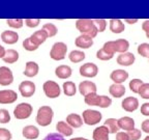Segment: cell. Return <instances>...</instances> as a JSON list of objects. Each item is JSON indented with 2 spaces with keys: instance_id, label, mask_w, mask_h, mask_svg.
Returning <instances> with one entry per match:
<instances>
[{
  "instance_id": "obj_6",
  "label": "cell",
  "mask_w": 149,
  "mask_h": 140,
  "mask_svg": "<svg viewBox=\"0 0 149 140\" xmlns=\"http://www.w3.org/2000/svg\"><path fill=\"white\" fill-rule=\"evenodd\" d=\"M32 113V106H30L27 103H21L19 104L14 110L15 117L18 119L28 118Z\"/></svg>"
},
{
  "instance_id": "obj_2",
  "label": "cell",
  "mask_w": 149,
  "mask_h": 140,
  "mask_svg": "<svg viewBox=\"0 0 149 140\" xmlns=\"http://www.w3.org/2000/svg\"><path fill=\"white\" fill-rule=\"evenodd\" d=\"M128 47H130V43L124 38H120L117 41H112V42H107L102 49L107 51L108 53L113 54L114 55L115 52H120L121 54L125 53V51H127Z\"/></svg>"
},
{
  "instance_id": "obj_30",
  "label": "cell",
  "mask_w": 149,
  "mask_h": 140,
  "mask_svg": "<svg viewBox=\"0 0 149 140\" xmlns=\"http://www.w3.org/2000/svg\"><path fill=\"white\" fill-rule=\"evenodd\" d=\"M104 126L108 129L109 133L114 134V133H117V132L119 131V127H118V124H117V120H116V119H114V118L107 119V120L105 121Z\"/></svg>"
},
{
  "instance_id": "obj_31",
  "label": "cell",
  "mask_w": 149,
  "mask_h": 140,
  "mask_svg": "<svg viewBox=\"0 0 149 140\" xmlns=\"http://www.w3.org/2000/svg\"><path fill=\"white\" fill-rule=\"evenodd\" d=\"M63 91L68 97L74 96L76 91H77V88H76V85H74V82H65L63 84Z\"/></svg>"
},
{
  "instance_id": "obj_4",
  "label": "cell",
  "mask_w": 149,
  "mask_h": 140,
  "mask_svg": "<svg viewBox=\"0 0 149 140\" xmlns=\"http://www.w3.org/2000/svg\"><path fill=\"white\" fill-rule=\"evenodd\" d=\"M52 118H53V110L49 106H42L38 109L36 115V123L40 126L46 127L51 124Z\"/></svg>"
},
{
  "instance_id": "obj_41",
  "label": "cell",
  "mask_w": 149,
  "mask_h": 140,
  "mask_svg": "<svg viewBox=\"0 0 149 140\" xmlns=\"http://www.w3.org/2000/svg\"><path fill=\"white\" fill-rule=\"evenodd\" d=\"M23 47L24 49L27 50V51H34V50H36L38 47L35 46L34 44H33L32 42H31L30 37H28V38H26V40H24L23 42Z\"/></svg>"
},
{
  "instance_id": "obj_21",
  "label": "cell",
  "mask_w": 149,
  "mask_h": 140,
  "mask_svg": "<svg viewBox=\"0 0 149 140\" xmlns=\"http://www.w3.org/2000/svg\"><path fill=\"white\" fill-rule=\"evenodd\" d=\"M47 37H48L47 33L42 29V30L35 31V32L30 36V40H31V42H32L33 44L35 45V46L38 47L40 44H42V43H44L45 41L47 40Z\"/></svg>"
},
{
  "instance_id": "obj_52",
  "label": "cell",
  "mask_w": 149,
  "mask_h": 140,
  "mask_svg": "<svg viewBox=\"0 0 149 140\" xmlns=\"http://www.w3.org/2000/svg\"><path fill=\"white\" fill-rule=\"evenodd\" d=\"M70 140H88V139H85V138H82V137H78V138H74V139H70Z\"/></svg>"
},
{
  "instance_id": "obj_25",
  "label": "cell",
  "mask_w": 149,
  "mask_h": 140,
  "mask_svg": "<svg viewBox=\"0 0 149 140\" xmlns=\"http://www.w3.org/2000/svg\"><path fill=\"white\" fill-rule=\"evenodd\" d=\"M110 29H111L112 32L120 33L122 31H124L125 27H124V24L120 20H118V19H112V20H110Z\"/></svg>"
},
{
  "instance_id": "obj_54",
  "label": "cell",
  "mask_w": 149,
  "mask_h": 140,
  "mask_svg": "<svg viewBox=\"0 0 149 140\" xmlns=\"http://www.w3.org/2000/svg\"><path fill=\"white\" fill-rule=\"evenodd\" d=\"M147 35V37H148V38H149V33H148V34H146Z\"/></svg>"
},
{
  "instance_id": "obj_27",
  "label": "cell",
  "mask_w": 149,
  "mask_h": 140,
  "mask_svg": "<svg viewBox=\"0 0 149 140\" xmlns=\"http://www.w3.org/2000/svg\"><path fill=\"white\" fill-rule=\"evenodd\" d=\"M66 121H68V126L72 127V128H80L83 125L81 116L78 114H70L66 117Z\"/></svg>"
},
{
  "instance_id": "obj_44",
  "label": "cell",
  "mask_w": 149,
  "mask_h": 140,
  "mask_svg": "<svg viewBox=\"0 0 149 140\" xmlns=\"http://www.w3.org/2000/svg\"><path fill=\"white\" fill-rule=\"evenodd\" d=\"M40 23V19H26L25 20V24L28 27H31V28L36 27Z\"/></svg>"
},
{
  "instance_id": "obj_48",
  "label": "cell",
  "mask_w": 149,
  "mask_h": 140,
  "mask_svg": "<svg viewBox=\"0 0 149 140\" xmlns=\"http://www.w3.org/2000/svg\"><path fill=\"white\" fill-rule=\"evenodd\" d=\"M142 130L144 131L145 133H149V119H146V120L143 121Z\"/></svg>"
},
{
  "instance_id": "obj_49",
  "label": "cell",
  "mask_w": 149,
  "mask_h": 140,
  "mask_svg": "<svg viewBox=\"0 0 149 140\" xmlns=\"http://www.w3.org/2000/svg\"><path fill=\"white\" fill-rule=\"evenodd\" d=\"M142 28H143V30L146 32V34H148L149 33V20H146V21L143 23Z\"/></svg>"
},
{
  "instance_id": "obj_53",
  "label": "cell",
  "mask_w": 149,
  "mask_h": 140,
  "mask_svg": "<svg viewBox=\"0 0 149 140\" xmlns=\"http://www.w3.org/2000/svg\"><path fill=\"white\" fill-rule=\"evenodd\" d=\"M144 140H149V136H147V137L146 138H145V139Z\"/></svg>"
},
{
  "instance_id": "obj_38",
  "label": "cell",
  "mask_w": 149,
  "mask_h": 140,
  "mask_svg": "<svg viewBox=\"0 0 149 140\" xmlns=\"http://www.w3.org/2000/svg\"><path fill=\"white\" fill-rule=\"evenodd\" d=\"M138 53L141 56L144 57H148L149 58V44H142L138 47Z\"/></svg>"
},
{
  "instance_id": "obj_16",
  "label": "cell",
  "mask_w": 149,
  "mask_h": 140,
  "mask_svg": "<svg viewBox=\"0 0 149 140\" xmlns=\"http://www.w3.org/2000/svg\"><path fill=\"white\" fill-rule=\"evenodd\" d=\"M128 78V73L123 70H115L112 72L111 79L115 82V84H121Z\"/></svg>"
},
{
  "instance_id": "obj_5",
  "label": "cell",
  "mask_w": 149,
  "mask_h": 140,
  "mask_svg": "<svg viewBox=\"0 0 149 140\" xmlns=\"http://www.w3.org/2000/svg\"><path fill=\"white\" fill-rule=\"evenodd\" d=\"M66 51H68V47L64 43H56L52 47L50 56L54 60H62L66 55Z\"/></svg>"
},
{
  "instance_id": "obj_8",
  "label": "cell",
  "mask_w": 149,
  "mask_h": 140,
  "mask_svg": "<svg viewBox=\"0 0 149 140\" xmlns=\"http://www.w3.org/2000/svg\"><path fill=\"white\" fill-rule=\"evenodd\" d=\"M44 91L46 93V96L50 99H54L59 97L60 94V87L56 82L54 81H47L44 83Z\"/></svg>"
},
{
  "instance_id": "obj_42",
  "label": "cell",
  "mask_w": 149,
  "mask_h": 140,
  "mask_svg": "<svg viewBox=\"0 0 149 140\" xmlns=\"http://www.w3.org/2000/svg\"><path fill=\"white\" fill-rule=\"evenodd\" d=\"M10 120V115L8 111L5 109H0V123L1 124H6Z\"/></svg>"
},
{
  "instance_id": "obj_51",
  "label": "cell",
  "mask_w": 149,
  "mask_h": 140,
  "mask_svg": "<svg viewBox=\"0 0 149 140\" xmlns=\"http://www.w3.org/2000/svg\"><path fill=\"white\" fill-rule=\"evenodd\" d=\"M137 21H138L137 19H133V20H130V19H125V22H127V23H130V24H135Z\"/></svg>"
},
{
  "instance_id": "obj_47",
  "label": "cell",
  "mask_w": 149,
  "mask_h": 140,
  "mask_svg": "<svg viewBox=\"0 0 149 140\" xmlns=\"http://www.w3.org/2000/svg\"><path fill=\"white\" fill-rule=\"evenodd\" d=\"M116 140H130V138L124 132H118L116 135Z\"/></svg>"
},
{
  "instance_id": "obj_3",
  "label": "cell",
  "mask_w": 149,
  "mask_h": 140,
  "mask_svg": "<svg viewBox=\"0 0 149 140\" xmlns=\"http://www.w3.org/2000/svg\"><path fill=\"white\" fill-rule=\"evenodd\" d=\"M85 103L89 106L107 108L112 104V100L106 96H97L96 93H91L85 97Z\"/></svg>"
},
{
  "instance_id": "obj_10",
  "label": "cell",
  "mask_w": 149,
  "mask_h": 140,
  "mask_svg": "<svg viewBox=\"0 0 149 140\" xmlns=\"http://www.w3.org/2000/svg\"><path fill=\"white\" fill-rule=\"evenodd\" d=\"M98 72V69L94 63H85L83 64L80 68V74L84 77H89V78H92V77H95L96 75H97Z\"/></svg>"
},
{
  "instance_id": "obj_15",
  "label": "cell",
  "mask_w": 149,
  "mask_h": 140,
  "mask_svg": "<svg viewBox=\"0 0 149 140\" xmlns=\"http://www.w3.org/2000/svg\"><path fill=\"white\" fill-rule=\"evenodd\" d=\"M1 40L5 43V44L8 45H13L16 44L19 40V35L17 32L15 31H10V30H5L1 33Z\"/></svg>"
},
{
  "instance_id": "obj_37",
  "label": "cell",
  "mask_w": 149,
  "mask_h": 140,
  "mask_svg": "<svg viewBox=\"0 0 149 140\" xmlns=\"http://www.w3.org/2000/svg\"><path fill=\"white\" fill-rule=\"evenodd\" d=\"M23 20L22 19H7L6 23L13 28H21L23 26Z\"/></svg>"
},
{
  "instance_id": "obj_1",
  "label": "cell",
  "mask_w": 149,
  "mask_h": 140,
  "mask_svg": "<svg viewBox=\"0 0 149 140\" xmlns=\"http://www.w3.org/2000/svg\"><path fill=\"white\" fill-rule=\"evenodd\" d=\"M76 27L83 35H87L91 38L95 37L96 34H97V30H96V27L94 26L93 20L80 19L76 22Z\"/></svg>"
},
{
  "instance_id": "obj_18",
  "label": "cell",
  "mask_w": 149,
  "mask_h": 140,
  "mask_svg": "<svg viewBox=\"0 0 149 140\" xmlns=\"http://www.w3.org/2000/svg\"><path fill=\"white\" fill-rule=\"evenodd\" d=\"M117 124H118L119 129H123L125 131H130L135 129V121L133 118L130 117H121L120 119L117 120Z\"/></svg>"
},
{
  "instance_id": "obj_35",
  "label": "cell",
  "mask_w": 149,
  "mask_h": 140,
  "mask_svg": "<svg viewBox=\"0 0 149 140\" xmlns=\"http://www.w3.org/2000/svg\"><path fill=\"white\" fill-rule=\"evenodd\" d=\"M93 23H94V26L96 27L97 32H102V31L106 29V26H107V22H106V20H102V19H96V20H93Z\"/></svg>"
},
{
  "instance_id": "obj_17",
  "label": "cell",
  "mask_w": 149,
  "mask_h": 140,
  "mask_svg": "<svg viewBox=\"0 0 149 140\" xmlns=\"http://www.w3.org/2000/svg\"><path fill=\"white\" fill-rule=\"evenodd\" d=\"M135 55H134L133 53H122L120 54V55L118 56V58H117V62H118V64L120 65H125V66H127V65H130L133 64L134 62H135Z\"/></svg>"
},
{
  "instance_id": "obj_43",
  "label": "cell",
  "mask_w": 149,
  "mask_h": 140,
  "mask_svg": "<svg viewBox=\"0 0 149 140\" xmlns=\"http://www.w3.org/2000/svg\"><path fill=\"white\" fill-rule=\"evenodd\" d=\"M12 139V134L8 130L1 128L0 129V140H10Z\"/></svg>"
},
{
  "instance_id": "obj_50",
  "label": "cell",
  "mask_w": 149,
  "mask_h": 140,
  "mask_svg": "<svg viewBox=\"0 0 149 140\" xmlns=\"http://www.w3.org/2000/svg\"><path fill=\"white\" fill-rule=\"evenodd\" d=\"M5 54V50L4 48H3L1 45H0V58H3V56H4Z\"/></svg>"
},
{
  "instance_id": "obj_34",
  "label": "cell",
  "mask_w": 149,
  "mask_h": 140,
  "mask_svg": "<svg viewBox=\"0 0 149 140\" xmlns=\"http://www.w3.org/2000/svg\"><path fill=\"white\" fill-rule=\"evenodd\" d=\"M143 84V81L140 79H133L132 81L130 82V88L132 91H134V92L138 93L139 92V89L140 87L142 86Z\"/></svg>"
},
{
  "instance_id": "obj_28",
  "label": "cell",
  "mask_w": 149,
  "mask_h": 140,
  "mask_svg": "<svg viewBox=\"0 0 149 140\" xmlns=\"http://www.w3.org/2000/svg\"><path fill=\"white\" fill-rule=\"evenodd\" d=\"M19 59V53L16 51V50L9 49L5 51V54L3 56V60L6 63H14L16 62Z\"/></svg>"
},
{
  "instance_id": "obj_12",
  "label": "cell",
  "mask_w": 149,
  "mask_h": 140,
  "mask_svg": "<svg viewBox=\"0 0 149 140\" xmlns=\"http://www.w3.org/2000/svg\"><path fill=\"white\" fill-rule=\"evenodd\" d=\"M17 99L18 96L14 90H0V104H12Z\"/></svg>"
},
{
  "instance_id": "obj_23",
  "label": "cell",
  "mask_w": 149,
  "mask_h": 140,
  "mask_svg": "<svg viewBox=\"0 0 149 140\" xmlns=\"http://www.w3.org/2000/svg\"><path fill=\"white\" fill-rule=\"evenodd\" d=\"M56 76L60 79H66V78L70 77L72 75V69L68 66V65H60L56 69L55 71Z\"/></svg>"
},
{
  "instance_id": "obj_9",
  "label": "cell",
  "mask_w": 149,
  "mask_h": 140,
  "mask_svg": "<svg viewBox=\"0 0 149 140\" xmlns=\"http://www.w3.org/2000/svg\"><path fill=\"white\" fill-rule=\"evenodd\" d=\"M14 81V76H13L12 71L6 66H1L0 68V85L6 86L12 84Z\"/></svg>"
},
{
  "instance_id": "obj_24",
  "label": "cell",
  "mask_w": 149,
  "mask_h": 140,
  "mask_svg": "<svg viewBox=\"0 0 149 140\" xmlns=\"http://www.w3.org/2000/svg\"><path fill=\"white\" fill-rule=\"evenodd\" d=\"M109 91L114 98H121L125 93V87L121 84H113L110 86Z\"/></svg>"
},
{
  "instance_id": "obj_45",
  "label": "cell",
  "mask_w": 149,
  "mask_h": 140,
  "mask_svg": "<svg viewBox=\"0 0 149 140\" xmlns=\"http://www.w3.org/2000/svg\"><path fill=\"white\" fill-rule=\"evenodd\" d=\"M44 140H64V138H63V136L61 134L51 133L49 135H47Z\"/></svg>"
},
{
  "instance_id": "obj_22",
  "label": "cell",
  "mask_w": 149,
  "mask_h": 140,
  "mask_svg": "<svg viewBox=\"0 0 149 140\" xmlns=\"http://www.w3.org/2000/svg\"><path fill=\"white\" fill-rule=\"evenodd\" d=\"M38 135V129L34 126H27L23 129V136L27 139H36Z\"/></svg>"
},
{
  "instance_id": "obj_33",
  "label": "cell",
  "mask_w": 149,
  "mask_h": 140,
  "mask_svg": "<svg viewBox=\"0 0 149 140\" xmlns=\"http://www.w3.org/2000/svg\"><path fill=\"white\" fill-rule=\"evenodd\" d=\"M42 30L47 33L48 37L54 36V35H56V33H57V28H56V26L54 25V24H52V23L45 24V25L42 26Z\"/></svg>"
},
{
  "instance_id": "obj_32",
  "label": "cell",
  "mask_w": 149,
  "mask_h": 140,
  "mask_svg": "<svg viewBox=\"0 0 149 140\" xmlns=\"http://www.w3.org/2000/svg\"><path fill=\"white\" fill-rule=\"evenodd\" d=\"M70 59L72 62H80V61L85 59V53L82 51H78V50H74L70 52Z\"/></svg>"
},
{
  "instance_id": "obj_36",
  "label": "cell",
  "mask_w": 149,
  "mask_h": 140,
  "mask_svg": "<svg viewBox=\"0 0 149 140\" xmlns=\"http://www.w3.org/2000/svg\"><path fill=\"white\" fill-rule=\"evenodd\" d=\"M138 93L141 96V98L149 99V83H143L142 86L140 87Z\"/></svg>"
},
{
  "instance_id": "obj_29",
  "label": "cell",
  "mask_w": 149,
  "mask_h": 140,
  "mask_svg": "<svg viewBox=\"0 0 149 140\" xmlns=\"http://www.w3.org/2000/svg\"><path fill=\"white\" fill-rule=\"evenodd\" d=\"M56 129H57V131H58L60 134H62V135L70 136L72 134V127H70L66 123H64V121H59V123H57Z\"/></svg>"
},
{
  "instance_id": "obj_40",
  "label": "cell",
  "mask_w": 149,
  "mask_h": 140,
  "mask_svg": "<svg viewBox=\"0 0 149 140\" xmlns=\"http://www.w3.org/2000/svg\"><path fill=\"white\" fill-rule=\"evenodd\" d=\"M113 54H110L108 53L107 51H105L104 49H100V51L96 53V57L100 60H109V59L113 58Z\"/></svg>"
},
{
  "instance_id": "obj_39",
  "label": "cell",
  "mask_w": 149,
  "mask_h": 140,
  "mask_svg": "<svg viewBox=\"0 0 149 140\" xmlns=\"http://www.w3.org/2000/svg\"><path fill=\"white\" fill-rule=\"evenodd\" d=\"M126 134H127L130 140H139L141 138V135H142L141 131L138 130V129H133V130L127 131Z\"/></svg>"
},
{
  "instance_id": "obj_20",
  "label": "cell",
  "mask_w": 149,
  "mask_h": 140,
  "mask_svg": "<svg viewBox=\"0 0 149 140\" xmlns=\"http://www.w3.org/2000/svg\"><path fill=\"white\" fill-rule=\"evenodd\" d=\"M93 45V41L91 37L87 36V35H80L76 40V46L79 48H83V49H88Z\"/></svg>"
},
{
  "instance_id": "obj_26",
  "label": "cell",
  "mask_w": 149,
  "mask_h": 140,
  "mask_svg": "<svg viewBox=\"0 0 149 140\" xmlns=\"http://www.w3.org/2000/svg\"><path fill=\"white\" fill-rule=\"evenodd\" d=\"M38 73V65L33 61H29L26 63V69L24 71V75L27 77H34Z\"/></svg>"
},
{
  "instance_id": "obj_13",
  "label": "cell",
  "mask_w": 149,
  "mask_h": 140,
  "mask_svg": "<svg viewBox=\"0 0 149 140\" xmlns=\"http://www.w3.org/2000/svg\"><path fill=\"white\" fill-rule=\"evenodd\" d=\"M79 90L81 94L86 97L88 94H91V93H96V85L93 82L83 81L82 83H80Z\"/></svg>"
},
{
  "instance_id": "obj_7",
  "label": "cell",
  "mask_w": 149,
  "mask_h": 140,
  "mask_svg": "<svg viewBox=\"0 0 149 140\" xmlns=\"http://www.w3.org/2000/svg\"><path fill=\"white\" fill-rule=\"evenodd\" d=\"M83 119L84 123L88 126H93L100 123L102 119V113L95 110H85L83 112Z\"/></svg>"
},
{
  "instance_id": "obj_19",
  "label": "cell",
  "mask_w": 149,
  "mask_h": 140,
  "mask_svg": "<svg viewBox=\"0 0 149 140\" xmlns=\"http://www.w3.org/2000/svg\"><path fill=\"white\" fill-rule=\"evenodd\" d=\"M94 140H109V131L105 126L98 127L93 131Z\"/></svg>"
},
{
  "instance_id": "obj_11",
  "label": "cell",
  "mask_w": 149,
  "mask_h": 140,
  "mask_svg": "<svg viewBox=\"0 0 149 140\" xmlns=\"http://www.w3.org/2000/svg\"><path fill=\"white\" fill-rule=\"evenodd\" d=\"M19 89H20V92L24 98H30L35 92V85L31 81H23L20 84Z\"/></svg>"
},
{
  "instance_id": "obj_14",
  "label": "cell",
  "mask_w": 149,
  "mask_h": 140,
  "mask_svg": "<svg viewBox=\"0 0 149 140\" xmlns=\"http://www.w3.org/2000/svg\"><path fill=\"white\" fill-rule=\"evenodd\" d=\"M138 107H139V101L136 98H134V97H128V98L124 99L122 101V108L125 111H135Z\"/></svg>"
},
{
  "instance_id": "obj_46",
  "label": "cell",
  "mask_w": 149,
  "mask_h": 140,
  "mask_svg": "<svg viewBox=\"0 0 149 140\" xmlns=\"http://www.w3.org/2000/svg\"><path fill=\"white\" fill-rule=\"evenodd\" d=\"M141 113L145 116H149V103H145L141 107Z\"/></svg>"
}]
</instances>
